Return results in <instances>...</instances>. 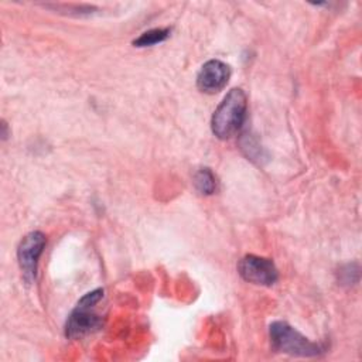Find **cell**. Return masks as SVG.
Wrapping results in <instances>:
<instances>
[{
    "instance_id": "6da1fadb",
    "label": "cell",
    "mask_w": 362,
    "mask_h": 362,
    "mask_svg": "<svg viewBox=\"0 0 362 362\" xmlns=\"http://www.w3.org/2000/svg\"><path fill=\"white\" fill-rule=\"evenodd\" d=\"M247 99L240 88L230 89L212 115V133L222 140L235 136L243 126Z\"/></svg>"
},
{
    "instance_id": "7a4b0ae2",
    "label": "cell",
    "mask_w": 362,
    "mask_h": 362,
    "mask_svg": "<svg viewBox=\"0 0 362 362\" xmlns=\"http://www.w3.org/2000/svg\"><path fill=\"white\" fill-rule=\"evenodd\" d=\"M269 337L272 348L277 352L288 354L293 356H317L325 352V346L318 342L310 341L296 328L284 321H274L270 324Z\"/></svg>"
},
{
    "instance_id": "3957f363",
    "label": "cell",
    "mask_w": 362,
    "mask_h": 362,
    "mask_svg": "<svg viewBox=\"0 0 362 362\" xmlns=\"http://www.w3.org/2000/svg\"><path fill=\"white\" fill-rule=\"evenodd\" d=\"M103 288L86 293L75 305L65 324L66 338H81L102 328L103 320L95 313V305L102 300Z\"/></svg>"
},
{
    "instance_id": "277c9868",
    "label": "cell",
    "mask_w": 362,
    "mask_h": 362,
    "mask_svg": "<svg viewBox=\"0 0 362 362\" xmlns=\"http://www.w3.org/2000/svg\"><path fill=\"white\" fill-rule=\"evenodd\" d=\"M45 235L40 230H33L27 233L17 247V260L21 269L23 277L27 283L35 280L38 259L45 247Z\"/></svg>"
},
{
    "instance_id": "5b68a950",
    "label": "cell",
    "mask_w": 362,
    "mask_h": 362,
    "mask_svg": "<svg viewBox=\"0 0 362 362\" xmlns=\"http://www.w3.org/2000/svg\"><path fill=\"white\" fill-rule=\"evenodd\" d=\"M238 272L240 277L257 286H272L279 279V272L270 259L246 255L239 260Z\"/></svg>"
},
{
    "instance_id": "8992f818",
    "label": "cell",
    "mask_w": 362,
    "mask_h": 362,
    "mask_svg": "<svg viewBox=\"0 0 362 362\" xmlns=\"http://www.w3.org/2000/svg\"><path fill=\"white\" fill-rule=\"evenodd\" d=\"M229 76L230 68L228 64L219 59H209L201 66L197 75V86L201 92L216 93L226 86Z\"/></svg>"
},
{
    "instance_id": "52a82bcc",
    "label": "cell",
    "mask_w": 362,
    "mask_h": 362,
    "mask_svg": "<svg viewBox=\"0 0 362 362\" xmlns=\"http://www.w3.org/2000/svg\"><path fill=\"white\" fill-rule=\"evenodd\" d=\"M194 185L201 194L211 195L216 191V177L209 168H199L194 174Z\"/></svg>"
},
{
    "instance_id": "ba28073f",
    "label": "cell",
    "mask_w": 362,
    "mask_h": 362,
    "mask_svg": "<svg viewBox=\"0 0 362 362\" xmlns=\"http://www.w3.org/2000/svg\"><path fill=\"white\" fill-rule=\"evenodd\" d=\"M170 35V30L168 28H153L148 30L143 34H140L134 41V47H151L154 44L163 42L164 40H167Z\"/></svg>"
}]
</instances>
